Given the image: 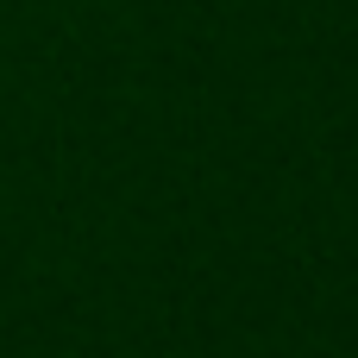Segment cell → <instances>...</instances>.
Wrapping results in <instances>:
<instances>
[]
</instances>
